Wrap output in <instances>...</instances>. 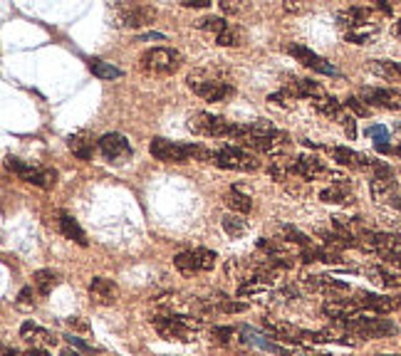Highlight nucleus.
<instances>
[{"label":"nucleus","instance_id":"f257e3e1","mask_svg":"<svg viewBox=\"0 0 401 356\" xmlns=\"http://www.w3.org/2000/svg\"><path fill=\"white\" fill-rule=\"evenodd\" d=\"M149 151L157 161L164 163H186L191 159H198V161H208L213 163V154L205 147H198V144H179V142H169V139H152L149 144Z\"/></svg>","mask_w":401,"mask_h":356},{"label":"nucleus","instance_id":"f03ea898","mask_svg":"<svg viewBox=\"0 0 401 356\" xmlns=\"http://www.w3.org/2000/svg\"><path fill=\"white\" fill-rule=\"evenodd\" d=\"M154 329L159 332V337L169 339V342H196L200 332V322L186 314H159L152 319Z\"/></svg>","mask_w":401,"mask_h":356},{"label":"nucleus","instance_id":"7ed1b4c3","mask_svg":"<svg viewBox=\"0 0 401 356\" xmlns=\"http://www.w3.org/2000/svg\"><path fill=\"white\" fill-rule=\"evenodd\" d=\"M109 15H112L114 28L139 30L152 25V20L157 18V10L144 3H112L109 5Z\"/></svg>","mask_w":401,"mask_h":356},{"label":"nucleus","instance_id":"20e7f679","mask_svg":"<svg viewBox=\"0 0 401 356\" xmlns=\"http://www.w3.org/2000/svg\"><path fill=\"white\" fill-rule=\"evenodd\" d=\"M183 64V54L174 47H166V45H159V47H152L139 57V67L149 74H159V77H166V74L179 72V67Z\"/></svg>","mask_w":401,"mask_h":356},{"label":"nucleus","instance_id":"39448f33","mask_svg":"<svg viewBox=\"0 0 401 356\" xmlns=\"http://www.w3.org/2000/svg\"><path fill=\"white\" fill-rule=\"evenodd\" d=\"M347 329L349 334L359 339H382V337H394L397 334V324L389 322V319H379L377 314H357L352 319H344V322H337Z\"/></svg>","mask_w":401,"mask_h":356},{"label":"nucleus","instance_id":"423d86ee","mask_svg":"<svg viewBox=\"0 0 401 356\" xmlns=\"http://www.w3.org/2000/svg\"><path fill=\"white\" fill-rule=\"evenodd\" d=\"M186 84L193 94H198L205 102H223L225 97L233 94V87H230L228 82H223V79L215 77V74L205 72V69H198L196 74H188Z\"/></svg>","mask_w":401,"mask_h":356},{"label":"nucleus","instance_id":"0eeeda50","mask_svg":"<svg viewBox=\"0 0 401 356\" xmlns=\"http://www.w3.org/2000/svg\"><path fill=\"white\" fill-rule=\"evenodd\" d=\"M215 260L218 255L208 248H193V250H186V253H179L174 258V265L181 275L191 277V275H198V272H210L215 268Z\"/></svg>","mask_w":401,"mask_h":356},{"label":"nucleus","instance_id":"6e6552de","mask_svg":"<svg viewBox=\"0 0 401 356\" xmlns=\"http://www.w3.org/2000/svg\"><path fill=\"white\" fill-rule=\"evenodd\" d=\"M213 163L218 168H230V171H258L260 161L250 151L240 147H223L213 154Z\"/></svg>","mask_w":401,"mask_h":356},{"label":"nucleus","instance_id":"1a4fd4ad","mask_svg":"<svg viewBox=\"0 0 401 356\" xmlns=\"http://www.w3.org/2000/svg\"><path fill=\"white\" fill-rule=\"evenodd\" d=\"M243 147L255 149V151L265 154V156L280 159L283 154L290 151V139L285 137L280 129H275V132H268V134H255V137H248L243 142Z\"/></svg>","mask_w":401,"mask_h":356},{"label":"nucleus","instance_id":"9d476101","mask_svg":"<svg viewBox=\"0 0 401 356\" xmlns=\"http://www.w3.org/2000/svg\"><path fill=\"white\" fill-rule=\"evenodd\" d=\"M8 168L25 180V183H33L38 188H52L55 180H57V171L52 168H40V166H33V163H25L20 159H8Z\"/></svg>","mask_w":401,"mask_h":356},{"label":"nucleus","instance_id":"9b49d317","mask_svg":"<svg viewBox=\"0 0 401 356\" xmlns=\"http://www.w3.org/2000/svg\"><path fill=\"white\" fill-rule=\"evenodd\" d=\"M230 127H233V122H225L223 117H215V114L210 112H193L191 117H188V129L200 134V137L228 139Z\"/></svg>","mask_w":401,"mask_h":356},{"label":"nucleus","instance_id":"f8f14e48","mask_svg":"<svg viewBox=\"0 0 401 356\" xmlns=\"http://www.w3.org/2000/svg\"><path fill=\"white\" fill-rule=\"evenodd\" d=\"M97 147H99V151H102V156L107 159L109 163H117V166L124 161H129L132 154H134L129 139L124 137V134H117V132L104 134V137L97 142Z\"/></svg>","mask_w":401,"mask_h":356},{"label":"nucleus","instance_id":"ddd939ff","mask_svg":"<svg viewBox=\"0 0 401 356\" xmlns=\"http://www.w3.org/2000/svg\"><path fill=\"white\" fill-rule=\"evenodd\" d=\"M290 54H293L295 59H298L300 64H305V67H310V69H315V72H320V74H329V77H339V69L334 67L329 59H324V57H320L315 50H310L307 45H300V42H290L288 47Z\"/></svg>","mask_w":401,"mask_h":356},{"label":"nucleus","instance_id":"4468645a","mask_svg":"<svg viewBox=\"0 0 401 356\" xmlns=\"http://www.w3.org/2000/svg\"><path fill=\"white\" fill-rule=\"evenodd\" d=\"M359 99L369 107H382L392 109V112H401V92L389 87H362Z\"/></svg>","mask_w":401,"mask_h":356},{"label":"nucleus","instance_id":"2eb2a0df","mask_svg":"<svg viewBox=\"0 0 401 356\" xmlns=\"http://www.w3.org/2000/svg\"><path fill=\"white\" fill-rule=\"evenodd\" d=\"M357 304L364 312L372 314H389L401 307V297H389V294H372V292H359Z\"/></svg>","mask_w":401,"mask_h":356},{"label":"nucleus","instance_id":"dca6fc26","mask_svg":"<svg viewBox=\"0 0 401 356\" xmlns=\"http://www.w3.org/2000/svg\"><path fill=\"white\" fill-rule=\"evenodd\" d=\"M329 156L339 163V166H347V168H357V171H372V163L374 159L364 156V154L354 151L349 147H327Z\"/></svg>","mask_w":401,"mask_h":356},{"label":"nucleus","instance_id":"f3484780","mask_svg":"<svg viewBox=\"0 0 401 356\" xmlns=\"http://www.w3.org/2000/svg\"><path fill=\"white\" fill-rule=\"evenodd\" d=\"M303 287L310 289V292H324L329 294V299H337L334 294H347L349 285L342 282V280L334 277H324V275H312V277H303Z\"/></svg>","mask_w":401,"mask_h":356},{"label":"nucleus","instance_id":"a211bd4d","mask_svg":"<svg viewBox=\"0 0 401 356\" xmlns=\"http://www.w3.org/2000/svg\"><path fill=\"white\" fill-rule=\"evenodd\" d=\"M89 299L94 304H102V307H109V304H117L119 299V287L114 280L107 277H94L89 282Z\"/></svg>","mask_w":401,"mask_h":356},{"label":"nucleus","instance_id":"6ab92c4d","mask_svg":"<svg viewBox=\"0 0 401 356\" xmlns=\"http://www.w3.org/2000/svg\"><path fill=\"white\" fill-rule=\"evenodd\" d=\"M290 171H293V176H300L305 180H315L320 176H329V173H332L317 156H307V154L295 159V163L290 166Z\"/></svg>","mask_w":401,"mask_h":356},{"label":"nucleus","instance_id":"aec40b11","mask_svg":"<svg viewBox=\"0 0 401 356\" xmlns=\"http://www.w3.org/2000/svg\"><path fill=\"white\" fill-rule=\"evenodd\" d=\"M20 337H23L28 344H33V349L55 347V344H57V337H55L50 329L40 327V324H35V322H23V327H20Z\"/></svg>","mask_w":401,"mask_h":356},{"label":"nucleus","instance_id":"412c9836","mask_svg":"<svg viewBox=\"0 0 401 356\" xmlns=\"http://www.w3.org/2000/svg\"><path fill=\"white\" fill-rule=\"evenodd\" d=\"M367 275L372 277V282L387 289L401 287V268H394V265H369Z\"/></svg>","mask_w":401,"mask_h":356},{"label":"nucleus","instance_id":"4be33fe9","mask_svg":"<svg viewBox=\"0 0 401 356\" xmlns=\"http://www.w3.org/2000/svg\"><path fill=\"white\" fill-rule=\"evenodd\" d=\"M369 15H372V8L349 5V8H344L337 13V23L342 25V28H347V33H349V30H357V28H362V25H367Z\"/></svg>","mask_w":401,"mask_h":356},{"label":"nucleus","instance_id":"5701e85b","mask_svg":"<svg viewBox=\"0 0 401 356\" xmlns=\"http://www.w3.org/2000/svg\"><path fill=\"white\" fill-rule=\"evenodd\" d=\"M320 200H322V203H339V205L352 203V185H349L347 178L334 180L329 188L320 190Z\"/></svg>","mask_w":401,"mask_h":356},{"label":"nucleus","instance_id":"b1692460","mask_svg":"<svg viewBox=\"0 0 401 356\" xmlns=\"http://www.w3.org/2000/svg\"><path fill=\"white\" fill-rule=\"evenodd\" d=\"M312 104H315V109H317L320 114H324V117L334 119L339 127H342V124L347 122V117H349V114L344 112V102H339V99L329 97V94H324V97L315 99Z\"/></svg>","mask_w":401,"mask_h":356},{"label":"nucleus","instance_id":"393cba45","mask_svg":"<svg viewBox=\"0 0 401 356\" xmlns=\"http://www.w3.org/2000/svg\"><path fill=\"white\" fill-rule=\"evenodd\" d=\"M285 89H288L293 97H303V99H310V102H315V99H320V97L327 94L322 89V84L312 82V79H293Z\"/></svg>","mask_w":401,"mask_h":356},{"label":"nucleus","instance_id":"a878e982","mask_svg":"<svg viewBox=\"0 0 401 356\" xmlns=\"http://www.w3.org/2000/svg\"><path fill=\"white\" fill-rule=\"evenodd\" d=\"M369 193H372V198L377 203H392L397 198V180L372 176V180H369Z\"/></svg>","mask_w":401,"mask_h":356},{"label":"nucleus","instance_id":"bb28decb","mask_svg":"<svg viewBox=\"0 0 401 356\" xmlns=\"http://www.w3.org/2000/svg\"><path fill=\"white\" fill-rule=\"evenodd\" d=\"M67 147L77 159L89 161V159H92V154H94V139H92V134H89V132H77V134H72V137L67 139Z\"/></svg>","mask_w":401,"mask_h":356},{"label":"nucleus","instance_id":"cd10ccee","mask_svg":"<svg viewBox=\"0 0 401 356\" xmlns=\"http://www.w3.org/2000/svg\"><path fill=\"white\" fill-rule=\"evenodd\" d=\"M369 72L377 77L389 79V82H401V62H392V59H369L367 62Z\"/></svg>","mask_w":401,"mask_h":356},{"label":"nucleus","instance_id":"c85d7f7f","mask_svg":"<svg viewBox=\"0 0 401 356\" xmlns=\"http://www.w3.org/2000/svg\"><path fill=\"white\" fill-rule=\"evenodd\" d=\"M60 233H62L67 240H74L77 245H82V248L87 245V233H84L82 225H79L72 215H67V213L60 215Z\"/></svg>","mask_w":401,"mask_h":356},{"label":"nucleus","instance_id":"c756f323","mask_svg":"<svg viewBox=\"0 0 401 356\" xmlns=\"http://www.w3.org/2000/svg\"><path fill=\"white\" fill-rule=\"evenodd\" d=\"M33 285L43 297H47V294L60 285V275L52 272V270H38V272L33 275Z\"/></svg>","mask_w":401,"mask_h":356},{"label":"nucleus","instance_id":"7c9ffc66","mask_svg":"<svg viewBox=\"0 0 401 356\" xmlns=\"http://www.w3.org/2000/svg\"><path fill=\"white\" fill-rule=\"evenodd\" d=\"M223 203L228 205L233 213H248L250 208H253V200H250V195L240 193L238 188H230L223 193Z\"/></svg>","mask_w":401,"mask_h":356},{"label":"nucleus","instance_id":"2f4dec72","mask_svg":"<svg viewBox=\"0 0 401 356\" xmlns=\"http://www.w3.org/2000/svg\"><path fill=\"white\" fill-rule=\"evenodd\" d=\"M223 230L230 238H243L248 233V220L238 213H225L223 215Z\"/></svg>","mask_w":401,"mask_h":356},{"label":"nucleus","instance_id":"473e14b6","mask_svg":"<svg viewBox=\"0 0 401 356\" xmlns=\"http://www.w3.org/2000/svg\"><path fill=\"white\" fill-rule=\"evenodd\" d=\"M215 42H218L220 47H238V45L243 42V30H240L235 23H228L218 35H215Z\"/></svg>","mask_w":401,"mask_h":356},{"label":"nucleus","instance_id":"72a5a7b5","mask_svg":"<svg viewBox=\"0 0 401 356\" xmlns=\"http://www.w3.org/2000/svg\"><path fill=\"white\" fill-rule=\"evenodd\" d=\"M89 69H92V74L99 79H119L124 74L122 69L114 67L112 62H104V59H92V62H89Z\"/></svg>","mask_w":401,"mask_h":356},{"label":"nucleus","instance_id":"f704fd0d","mask_svg":"<svg viewBox=\"0 0 401 356\" xmlns=\"http://www.w3.org/2000/svg\"><path fill=\"white\" fill-rule=\"evenodd\" d=\"M374 38H377V28H372V25H362V28L349 30V33L344 35V40L352 45H369Z\"/></svg>","mask_w":401,"mask_h":356},{"label":"nucleus","instance_id":"c9c22d12","mask_svg":"<svg viewBox=\"0 0 401 356\" xmlns=\"http://www.w3.org/2000/svg\"><path fill=\"white\" fill-rule=\"evenodd\" d=\"M225 25H228V20H223V18H200V20H196L198 30H205V33H213V35H218Z\"/></svg>","mask_w":401,"mask_h":356},{"label":"nucleus","instance_id":"e433bc0d","mask_svg":"<svg viewBox=\"0 0 401 356\" xmlns=\"http://www.w3.org/2000/svg\"><path fill=\"white\" fill-rule=\"evenodd\" d=\"M283 238L288 240V243L303 245V248H307V245H310V238H307V235L300 233V230L293 228V225H283Z\"/></svg>","mask_w":401,"mask_h":356},{"label":"nucleus","instance_id":"4c0bfd02","mask_svg":"<svg viewBox=\"0 0 401 356\" xmlns=\"http://www.w3.org/2000/svg\"><path fill=\"white\" fill-rule=\"evenodd\" d=\"M290 163H285V161H278V159H275V161H270V166H268V176L273 178V180H285L290 176Z\"/></svg>","mask_w":401,"mask_h":356},{"label":"nucleus","instance_id":"58836bf2","mask_svg":"<svg viewBox=\"0 0 401 356\" xmlns=\"http://www.w3.org/2000/svg\"><path fill=\"white\" fill-rule=\"evenodd\" d=\"M293 99H295V97L288 92V89H280V92L268 94V102H270V104H278V107H283V109H293V107H295Z\"/></svg>","mask_w":401,"mask_h":356},{"label":"nucleus","instance_id":"ea45409f","mask_svg":"<svg viewBox=\"0 0 401 356\" xmlns=\"http://www.w3.org/2000/svg\"><path fill=\"white\" fill-rule=\"evenodd\" d=\"M344 107H347L349 112L357 114V117H369V112H372V109H369V104H364L359 97H347V99H344Z\"/></svg>","mask_w":401,"mask_h":356},{"label":"nucleus","instance_id":"a19ab883","mask_svg":"<svg viewBox=\"0 0 401 356\" xmlns=\"http://www.w3.org/2000/svg\"><path fill=\"white\" fill-rule=\"evenodd\" d=\"M15 307H18V309H25V312H30V309H35L33 287H23V289H20L18 299H15Z\"/></svg>","mask_w":401,"mask_h":356},{"label":"nucleus","instance_id":"79ce46f5","mask_svg":"<svg viewBox=\"0 0 401 356\" xmlns=\"http://www.w3.org/2000/svg\"><path fill=\"white\" fill-rule=\"evenodd\" d=\"M367 137H372L374 142H377V147H384V142H389V129L387 127H379V124H374V127L367 129Z\"/></svg>","mask_w":401,"mask_h":356},{"label":"nucleus","instance_id":"37998d69","mask_svg":"<svg viewBox=\"0 0 401 356\" xmlns=\"http://www.w3.org/2000/svg\"><path fill=\"white\" fill-rule=\"evenodd\" d=\"M210 334H213V337L218 339L220 344H228L230 339H233L235 332H233L230 327H213V329H210Z\"/></svg>","mask_w":401,"mask_h":356},{"label":"nucleus","instance_id":"c03bdc74","mask_svg":"<svg viewBox=\"0 0 401 356\" xmlns=\"http://www.w3.org/2000/svg\"><path fill=\"white\" fill-rule=\"evenodd\" d=\"M64 339H67V342L72 344V347H77L79 352H92V347H89V344H84L79 337H72V334H67V337H64Z\"/></svg>","mask_w":401,"mask_h":356},{"label":"nucleus","instance_id":"a18cd8bd","mask_svg":"<svg viewBox=\"0 0 401 356\" xmlns=\"http://www.w3.org/2000/svg\"><path fill=\"white\" fill-rule=\"evenodd\" d=\"M220 309H223V312H243L245 309V304H240V302H223L220 304Z\"/></svg>","mask_w":401,"mask_h":356},{"label":"nucleus","instance_id":"49530a36","mask_svg":"<svg viewBox=\"0 0 401 356\" xmlns=\"http://www.w3.org/2000/svg\"><path fill=\"white\" fill-rule=\"evenodd\" d=\"M67 324H69V327H72V329H79V332H87V329H89V324H87V322H82V319H79V317H69V319H67Z\"/></svg>","mask_w":401,"mask_h":356},{"label":"nucleus","instance_id":"de8ad7c7","mask_svg":"<svg viewBox=\"0 0 401 356\" xmlns=\"http://www.w3.org/2000/svg\"><path fill=\"white\" fill-rule=\"evenodd\" d=\"M181 5L183 8H208L210 5V0H181Z\"/></svg>","mask_w":401,"mask_h":356},{"label":"nucleus","instance_id":"09e8293b","mask_svg":"<svg viewBox=\"0 0 401 356\" xmlns=\"http://www.w3.org/2000/svg\"><path fill=\"white\" fill-rule=\"evenodd\" d=\"M152 40H162V42H164L166 38H164L162 33H149V35H142V38H139V42H152Z\"/></svg>","mask_w":401,"mask_h":356},{"label":"nucleus","instance_id":"8fccbe9b","mask_svg":"<svg viewBox=\"0 0 401 356\" xmlns=\"http://www.w3.org/2000/svg\"><path fill=\"white\" fill-rule=\"evenodd\" d=\"M23 356H50L45 349H30V352H25Z\"/></svg>","mask_w":401,"mask_h":356},{"label":"nucleus","instance_id":"3c124183","mask_svg":"<svg viewBox=\"0 0 401 356\" xmlns=\"http://www.w3.org/2000/svg\"><path fill=\"white\" fill-rule=\"evenodd\" d=\"M285 10H288V13H300V10H303V5H290V3H285Z\"/></svg>","mask_w":401,"mask_h":356},{"label":"nucleus","instance_id":"603ef678","mask_svg":"<svg viewBox=\"0 0 401 356\" xmlns=\"http://www.w3.org/2000/svg\"><path fill=\"white\" fill-rule=\"evenodd\" d=\"M3 356H20L15 349H10V347H3Z\"/></svg>","mask_w":401,"mask_h":356},{"label":"nucleus","instance_id":"864d4df0","mask_svg":"<svg viewBox=\"0 0 401 356\" xmlns=\"http://www.w3.org/2000/svg\"><path fill=\"white\" fill-rule=\"evenodd\" d=\"M60 356H82V354H79V352H72V349H64V352L60 354Z\"/></svg>","mask_w":401,"mask_h":356},{"label":"nucleus","instance_id":"5fc2aeb1","mask_svg":"<svg viewBox=\"0 0 401 356\" xmlns=\"http://www.w3.org/2000/svg\"><path fill=\"white\" fill-rule=\"evenodd\" d=\"M392 205H394V208H399V210H401V198H399V195H397V198L392 200Z\"/></svg>","mask_w":401,"mask_h":356},{"label":"nucleus","instance_id":"6e6d98bb","mask_svg":"<svg viewBox=\"0 0 401 356\" xmlns=\"http://www.w3.org/2000/svg\"><path fill=\"white\" fill-rule=\"evenodd\" d=\"M397 33L401 35V20H397Z\"/></svg>","mask_w":401,"mask_h":356},{"label":"nucleus","instance_id":"4d7b16f0","mask_svg":"<svg viewBox=\"0 0 401 356\" xmlns=\"http://www.w3.org/2000/svg\"><path fill=\"white\" fill-rule=\"evenodd\" d=\"M382 356H401V354H382Z\"/></svg>","mask_w":401,"mask_h":356},{"label":"nucleus","instance_id":"13d9d810","mask_svg":"<svg viewBox=\"0 0 401 356\" xmlns=\"http://www.w3.org/2000/svg\"><path fill=\"white\" fill-rule=\"evenodd\" d=\"M397 132H399V134H401V124H399V127H397Z\"/></svg>","mask_w":401,"mask_h":356}]
</instances>
